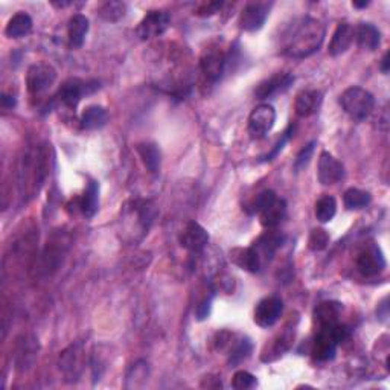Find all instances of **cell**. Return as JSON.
I'll return each instance as SVG.
<instances>
[{"label":"cell","instance_id":"484cf974","mask_svg":"<svg viewBox=\"0 0 390 390\" xmlns=\"http://www.w3.org/2000/svg\"><path fill=\"white\" fill-rule=\"evenodd\" d=\"M99 209V183L97 180H90L87 183L83 197L79 198V212L86 218H93Z\"/></svg>","mask_w":390,"mask_h":390},{"label":"cell","instance_id":"2e32d148","mask_svg":"<svg viewBox=\"0 0 390 390\" xmlns=\"http://www.w3.org/2000/svg\"><path fill=\"white\" fill-rule=\"evenodd\" d=\"M293 83H294V77L291 75V73L279 72L276 73V75L261 81V83L256 86L255 98L260 101L269 99L271 97H275V95L284 93L285 90H289Z\"/></svg>","mask_w":390,"mask_h":390},{"label":"cell","instance_id":"8992f818","mask_svg":"<svg viewBox=\"0 0 390 390\" xmlns=\"http://www.w3.org/2000/svg\"><path fill=\"white\" fill-rule=\"evenodd\" d=\"M99 89L98 81H84L79 78H70L64 81L60 90L57 93V99L64 107L75 110L86 95H90Z\"/></svg>","mask_w":390,"mask_h":390},{"label":"cell","instance_id":"e0dca14e","mask_svg":"<svg viewBox=\"0 0 390 390\" xmlns=\"http://www.w3.org/2000/svg\"><path fill=\"white\" fill-rule=\"evenodd\" d=\"M344 177V166L342 162H338L333 154L323 151L319 157V168H318V179L322 185L329 186L335 185Z\"/></svg>","mask_w":390,"mask_h":390},{"label":"cell","instance_id":"8fae6325","mask_svg":"<svg viewBox=\"0 0 390 390\" xmlns=\"http://www.w3.org/2000/svg\"><path fill=\"white\" fill-rule=\"evenodd\" d=\"M171 23V17L164 10H154L150 11L146 16L141 20V23L137 25L136 34L141 40H151L160 37L166 32V29Z\"/></svg>","mask_w":390,"mask_h":390},{"label":"cell","instance_id":"ffe728a7","mask_svg":"<svg viewBox=\"0 0 390 390\" xmlns=\"http://www.w3.org/2000/svg\"><path fill=\"white\" fill-rule=\"evenodd\" d=\"M355 40V28L349 23H340L333 34V39L329 41L328 54L331 57H338L344 54L351 48Z\"/></svg>","mask_w":390,"mask_h":390},{"label":"cell","instance_id":"ab89813d","mask_svg":"<svg viewBox=\"0 0 390 390\" xmlns=\"http://www.w3.org/2000/svg\"><path fill=\"white\" fill-rule=\"evenodd\" d=\"M329 331H331V334H333L334 340H335L338 344L346 342V340H348V338L351 337V328L343 325V323H335L334 326L329 328Z\"/></svg>","mask_w":390,"mask_h":390},{"label":"cell","instance_id":"277c9868","mask_svg":"<svg viewBox=\"0 0 390 390\" xmlns=\"http://www.w3.org/2000/svg\"><path fill=\"white\" fill-rule=\"evenodd\" d=\"M253 212L260 215L261 224L266 229H275L286 217V203L277 198L273 191H262L253 202Z\"/></svg>","mask_w":390,"mask_h":390},{"label":"cell","instance_id":"7c38bea8","mask_svg":"<svg viewBox=\"0 0 390 390\" xmlns=\"http://www.w3.org/2000/svg\"><path fill=\"white\" fill-rule=\"evenodd\" d=\"M58 366H60L66 380L70 382L77 381L84 369V351L81 343L70 344L68 349H64L58 360Z\"/></svg>","mask_w":390,"mask_h":390},{"label":"cell","instance_id":"d590c367","mask_svg":"<svg viewBox=\"0 0 390 390\" xmlns=\"http://www.w3.org/2000/svg\"><path fill=\"white\" fill-rule=\"evenodd\" d=\"M329 244V235L325 229H313L310 233V238H308V247H310L313 252H322L325 250Z\"/></svg>","mask_w":390,"mask_h":390},{"label":"cell","instance_id":"ba28073f","mask_svg":"<svg viewBox=\"0 0 390 390\" xmlns=\"http://www.w3.org/2000/svg\"><path fill=\"white\" fill-rule=\"evenodd\" d=\"M227 66V54L222 45L217 43H211L206 46L200 57V69L203 75L208 78L212 83H215L220 78L223 77L224 69Z\"/></svg>","mask_w":390,"mask_h":390},{"label":"cell","instance_id":"836d02e7","mask_svg":"<svg viewBox=\"0 0 390 390\" xmlns=\"http://www.w3.org/2000/svg\"><path fill=\"white\" fill-rule=\"evenodd\" d=\"M125 12H127V5L116 0L102 3L98 8V16L106 21H119L125 17Z\"/></svg>","mask_w":390,"mask_h":390},{"label":"cell","instance_id":"52a82bcc","mask_svg":"<svg viewBox=\"0 0 390 390\" xmlns=\"http://www.w3.org/2000/svg\"><path fill=\"white\" fill-rule=\"evenodd\" d=\"M57 81V70L50 64L37 63L28 69L26 89L32 97L45 95Z\"/></svg>","mask_w":390,"mask_h":390},{"label":"cell","instance_id":"7402d4cb","mask_svg":"<svg viewBox=\"0 0 390 390\" xmlns=\"http://www.w3.org/2000/svg\"><path fill=\"white\" fill-rule=\"evenodd\" d=\"M231 260L240 269L248 271V273H257L264 266L261 257L257 256L253 247H237L231 252Z\"/></svg>","mask_w":390,"mask_h":390},{"label":"cell","instance_id":"c3c4849f","mask_svg":"<svg viewBox=\"0 0 390 390\" xmlns=\"http://www.w3.org/2000/svg\"><path fill=\"white\" fill-rule=\"evenodd\" d=\"M367 5L369 2H352V6H355V8H366Z\"/></svg>","mask_w":390,"mask_h":390},{"label":"cell","instance_id":"6da1fadb","mask_svg":"<svg viewBox=\"0 0 390 390\" xmlns=\"http://www.w3.org/2000/svg\"><path fill=\"white\" fill-rule=\"evenodd\" d=\"M325 39V25L305 16L293 20L281 35V52L290 58H306L318 52Z\"/></svg>","mask_w":390,"mask_h":390},{"label":"cell","instance_id":"4316f807","mask_svg":"<svg viewBox=\"0 0 390 390\" xmlns=\"http://www.w3.org/2000/svg\"><path fill=\"white\" fill-rule=\"evenodd\" d=\"M37 351H39V343L34 337H23L17 346V355H16V364L19 371H28L32 366L34 360L37 357Z\"/></svg>","mask_w":390,"mask_h":390},{"label":"cell","instance_id":"e575fe53","mask_svg":"<svg viewBox=\"0 0 390 390\" xmlns=\"http://www.w3.org/2000/svg\"><path fill=\"white\" fill-rule=\"evenodd\" d=\"M252 351H253V344L250 343L248 338H241V340L232 344L229 352V364L237 366L241 362H244V360L252 354Z\"/></svg>","mask_w":390,"mask_h":390},{"label":"cell","instance_id":"ee69618b","mask_svg":"<svg viewBox=\"0 0 390 390\" xmlns=\"http://www.w3.org/2000/svg\"><path fill=\"white\" fill-rule=\"evenodd\" d=\"M377 314L380 320H387L389 318V305H387V298L382 299L381 304L377 308Z\"/></svg>","mask_w":390,"mask_h":390},{"label":"cell","instance_id":"7a4b0ae2","mask_svg":"<svg viewBox=\"0 0 390 390\" xmlns=\"http://www.w3.org/2000/svg\"><path fill=\"white\" fill-rule=\"evenodd\" d=\"M48 175V153L43 146L23 151L17 166V183L21 197H34Z\"/></svg>","mask_w":390,"mask_h":390},{"label":"cell","instance_id":"f546056e","mask_svg":"<svg viewBox=\"0 0 390 390\" xmlns=\"http://www.w3.org/2000/svg\"><path fill=\"white\" fill-rule=\"evenodd\" d=\"M136 150H137L139 156H141L145 168L153 174L159 173L160 164H162V153H160L159 146L153 142H144V144H139L136 146Z\"/></svg>","mask_w":390,"mask_h":390},{"label":"cell","instance_id":"9a60e30c","mask_svg":"<svg viewBox=\"0 0 390 390\" xmlns=\"http://www.w3.org/2000/svg\"><path fill=\"white\" fill-rule=\"evenodd\" d=\"M179 242L183 248L188 250V252L198 253L208 246L209 233L206 232L202 224H198L197 222H189L182 229L179 235Z\"/></svg>","mask_w":390,"mask_h":390},{"label":"cell","instance_id":"ac0fdd59","mask_svg":"<svg viewBox=\"0 0 390 390\" xmlns=\"http://www.w3.org/2000/svg\"><path fill=\"white\" fill-rule=\"evenodd\" d=\"M284 241H285L284 233L273 231V229H269L266 233L261 235V237L253 242L252 247L255 248L257 256L261 257L262 266H266V264H269L271 260H273L275 253L282 247Z\"/></svg>","mask_w":390,"mask_h":390},{"label":"cell","instance_id":"83f0119b","mask_svg":"<svg viewBox=\"0 0 390 390\" xmlns=\"http://www.w3.org/2000/svg\"><path fill=\"white\" fill-rule=\"evenodd\" d=\"M32 19L26 12H17L10 19L5 28V35L8 39H23L32 31Z\"/></svg>","mask_w":390,"mask_h":390},{"label":"cell","instance_id":"7bdbcfd3","mask_svg":"<svg viewBox=\"0 0 390 390\" xmlns=\"http://www.w3.org/2000/svg\"><path fill=\"white\" fill-rule=\"evenodd\" d=\"M202 387L208 389H222V380L215 377H206L202 382Z\"/></svg>","mask_w":390,"mask_h":390},{"label":"cell","instance_id":"f1b7e54d","mask_svg":"<svg viewBox=\"0 0 390 390\" xmlns=\"http://www.w3.org/2000/svg\"><path fill=\"white\" fill-rule=\"evenodd\" d=\"M293 338H294V326L293 328H286L284 329L282 333H279L273 343L270 344L269 348V354H262V362H273L275 358L281 357L284 352H286L290 349V346L293 343Z\"/></svg>","mask_w":390,"mask_h":390},{"label":"cell","instance_id":"1f68e13d","mask_svg":"<svg viewBox=\"0 0 390 390\" xmlns=\"http://www.w3.org/2000/svg\"><path fill=\"white\" fill-rule=\"evenodd\" d=\"M372 202V195L367 191H362L358 188H349L343 195V203L349 211L363 209L369 206Z\"/></svg>","mask_w":390,"mask_h":390},{"label":"cell","instance_id":"8d00e7d4","mask_svg":"<svg viewBox=\"0 0 390 390\" xmlns=\"http://www.w3.org/2000/svg\"><path fill=\"white\" fill-rule=\"evenodd\" d=\"M257 386V381L255 375H252L247 371H238L235 372L233 380H232V387L237 390H248Z\"/></svg>","mask_w":390,"mask_h":390},{"label":"cell","instance_id":"30bf717a","mask_svg":"<svg viewBox=\"0 0 390 390\" xmlns=\"http://www.w3.org/2000/svg\"><path fill=\"white\" fill-rule=\"evenodd\" d=\"M386 269V257L378 244L371 242L357 256V270L364 277L380 275Z\"/></svg>","mask_w":390,"mask_h":390},{"label":"cell","instance_id":"f35d334b","mask_svg":"<svg viewBox=\"0 0 390 390\" xmlns=\"http://www.w3.org/2000/svg\"><path fill=\"white\" fill-rule=\"evenodd\" d=\"M291 135H293V124H290L289 127H286V130L284 131V133L281 135V137L277 139V142L275 144V146H273V150H271L266 157H264V162H270V160H273L279 153H281L282 150H284V146H285V144L290 141V137H291Z\"/></svg>","mask_w":390,"mask_h":390},{"label":"cell","instance_id":"9c48e42d","mask_svg":"<svg viewBox=\"0 0 390 390\" xmlns=\"http://www.w3.org/2000/svg\"><path fill=\"white\" fill-rule=\"evenodd\" d=\"M276 122V110L270 104H260L252 110L248 116L247 131L255 141L266 137Z\"/></svg>","mask_w":390,"mask_h":390},{"label":"cell","instance_id":"bcb514c9","mask_svg":"<svg viewBox=\"0 0 390 390\" xmlns=\"http://www.w3.org/2000/svg\"><path fill=\"white\" fill-rule=\"evenodd\" d=\"M380 69H381L382 73H389V69H390V54L389 52H386L384 57H382Z\"/></svg>","mask_w":390,"mask_h":390},{"label":"cell","instance_id":"4fadbf2b","mask_svg":"<svg viewBox=\"0 0 390 390\" xmlns=\"http://www.w3.org/2000/svg\"><path fill=\"white\" fill-rule=\"evenodd\" d=\"M284 311V304L282 300L276 296H269L264 298L262 300L257 302L255 306V314L253 319L257 326L261 328H270L281 319Z\"/></svg>","mask_w":390,"mask_h":390},{"label":"cell","instance_id":"f6af8a7d","mask_svg":"<svg viewBox=\"0 0 390 390\" xmlns=\"http://www.w3.org/2000/svg\"><path fill=\"white\" fill-rule=\"evenodd\" d=\"M2 107L5 110L14 108V107H16V98L10 97V95H6V93H2Z\"/></svg>","mask_w":390,"mask_h":390},{"label":"cell","instance_id":"d6986e66","mask_svg":"<svg viewBox=\"0 0 390 390\" xmlns=\"http://www.w3.org/2000/svg\"><path fill=\"white\" fill-rule=\"evenodd\" d=\"M337 348L338 343L334 340L329 328L319 329V333L313 342L311 354L315 362H329V360H333L335 357Z\"/></svg>","mask_w":390,"mask_h":390},{"label":"cell","instance_id":"cb8c5ba5","mask_svg":"<svg viewBox=\"0 0 390 390\" xmlns=\"http://www.w3.org/2000/svg\"><path fill=\"white\" fill-rule=\"evenodd\" d=\"M355 40L360 49L373 52L381 45V32L372 23H362L355 28Z\"/></svg>","mask_w":390,"mask_h":390},{"label":"cell","instance_id":"3957f363","mask_svg":"<svg viewBox=\"0 0 390 390\" xmlns=\"http://www.w3.org/2000/svg\"><path fill=\"white\" fill-rule=\"evenodd\" d=\"M156 218L157 208L151 200H131L124 204L121 218L124 229L135 240H142Z\"/></svg>","mask_w":390,"mask_h":390},{"label":"cell","instance_id":"b9f144b4","mask_svg":"<svg viewBox=\"0 0 390 390\" xmlns=\"http://www.w3.org/2000/svg\"><path fill=\"white\" fill-rule=\"evenodd\" d=\"M211 314V299H204L200 305L197 306V319L204 320L208 319Z\"/></svg>","mask_w":390,"mask_h":390},{"label":"cell","instance_id":"4dcf8cb0","mask_svg":"<svg viewBox=\"0 0 390 390\" xmlns=\"http://www.w3.org/2000/svg\"><path fill=\"white\" fill-rule=\"evenodd\" d=\"M107 112L101 106H89L81 115V127L84 130H98L107 124Z\"/></svg>","mask_w":390,"mask_h":390},{"label":"cell","instance_id":"603a6c76","mask_svg":"<svg viewBox=\"0 0 390 390\" xmlns=\"http://www.w3.org/2000/svg\"><path fill=\"white\" fill-rule=\"evenodd\" d=\"M342 313V305L338 302L334 300H326L322 302L318 305L314 311V320L318 323L319 329H325L334 326L335 323H338V318H340Z\"/></svg>","mask_w":390,"mask_h":390},{"label":"cell","instance_id":"44dd1931","mask_svg":"<svg viewBox=\"0 0 390 390\" xmlns=\"http://www.w3.org/2000/svg\"><path fill=\"white\" fill-rule=\"evenodd\" d=\"M322 101L323 93L320 90H302L294 101V110L299 117H310L319 112Z\"/></svg>","mask_w":390,"mask_h":390},{"label":"cell","instance_id":"5b68a950","mask_svg":"<svg viewBox=\"0 0 390 390\" xmlns=\"http://www.w3.org/2000/svg\"><path fill=\"white\" fill-rule=\"evenodd\" d=\"M340 106L351 119L362 122L371 116L375 108V98L363 87L352 86L340 95Z\"/></svg>","mask_w":390,"mask_h":390},{"label":"cell","instance_id":"7dc6e473","mask_svg":"<svg viewBox=\"0 0 390 390\" xmlns=\"http://www.w3.org/2000/svg\"><path fill=\"white\" fill-rule=\"evenodd\" d=\"M72 2H52V6L55 8H66V6H70Z\"/></svg>","mask_w":390,"mask_h":390},{"label":"cell","instance_id":"d4e9b609","mask_svg":"<svg viewBox=\"0 0 390 390\" xmlns=\"http://www.w3.org/2000/svg\"><path fill=\"white\" fill-rule=\"evenodd\" d=\"M87 32H89V19L83 16V14H73L68 23L69 45L72 48L79 49L84 45Z\"/></svg>","mask_w":390,"mask_h":390},{"label":"cell","instance_id":"5bb4252c","mask_svg":"<svg viewBox=\"0 0 390 390\" xmlns=\"http://www.w3.org/2000/svg\"><path fill=\"white\" fill-rule=\"evenodd\" d=\"M270 14V5L264 2H253L244 6L240 14V26L246 32H256L266 25Z\"/></svg>","mask_w":390,"mask_h":390},{"label":"cell","instance_id":"60d3db41","mask_svg":"<svg viewBox=\"0 0 390 390\" xmlns=\"http://www.w3.org/2000/svg\"><path fill=\"white\" fill-rule=\"evenodd\" d=\"M223 8V2H208L200 5V8L197 10V16L200 17H211L213 14H217L220 10Z\"/></svg>","mask_w":390,"mask_h":390},{"label":"cell","instance_id":"d6a6232c","mask_svg":"<svg viewBox=\"0 0 390 390\" xmlns=\"http://www.w3.org/2000/svg\"><path fill=\"white\" fill-rule=\"evenodd\" d=\"M337 202L333 195H323L315 203L314 213L320 223H329L335 217Z\"/></svg>","mask_w":390,"mask_h":390},{"label":"cell","instance_id":"74e56055","mask_svg":"<svg viewBox=\"0 0 390 390\" xmlns=\"http://www.w3.org/2000/svg\"><path fill=\"white\" fill-rule=\"evenodd\" d=\"M314 145L315 142H310L308 145H305L304 148L300 150V153L298 154L296 160H294V169H296V173H300L302 169H305L310 164V160L313 157V153H314Z\"/></svg>","mask_w":390,"mask_h":390}]
</instances>
